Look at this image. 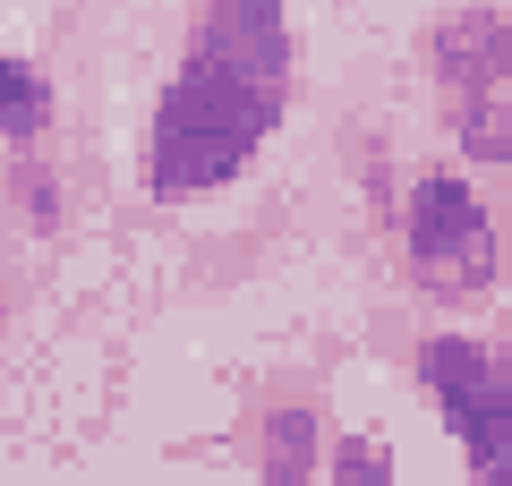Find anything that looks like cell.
<instances>
[{
	"instance_id": "cell-1",
	"label": "cell",
	"mask_w": 512,
	"mask_h": 486,
	"mask_svg": "<svg viewBox=\"0 0 512 486\" xmlns=\"http://www.w3.org/2000/svg\"><path fill=\"white\" fill-rule=\"evenodd\" d=\"M291 60L299 52L282 0H205L146 120V162H137L146 197L188 205L231 188L291 111Z\"/></svg>"
},
{
	"instance_id": "cell-2",
	"label": "cell",
	"mask_w": 512,
	"mask_h": 486,
	"mask_svg": "<svg viewBox=\"0 0 512 486\" xmlns=\"http://www.w3.org/2000/svg\"><path fill=\"white\" fill-rule=\"evenodd\" d=\"M402 256L436 299H478L504 273V231L461 171H419L402 197Z\"/></svg>"
},
{
	"instance_id": "cell-3",
	"label": "cell",
	"mask_w": 512,
	"mask_h": 486,
	"mask_svg": "<svg viewBox=\"0 0 512 486\" xmlns=\"http://www.w3.org/2000/svg\"><path fill=\"white\" fill-rule=\"evenodd\" d=\"M419 384L436 393L444 427L461 435L470 478L512 486V367H504V350L436 333V342H419Z\"/></svg>"
},
{
	"instance_id": "cell-4",
	"label": "cell",
	"mask_w": 512,
	"mask_h": 486,
	"mask_svg": "<svg viewBox=\"0 0 512 486\" xmlns=\"http://www.w3.org/2000/svg\"><path fill=\"white\" fill-rule=\"evenodd\" d=\"M427 60H436V77L453 94L495 86V77H512V18H495V9H453V18L436 26V43H427Z\"/></svg>"
},
{
	"instance_id": "cell-5",
	"label": "cell",
	"mask_w": 512,
	"mask_h": 486,
	"mask_svg": "<svg viewBox=\"0 0 512 486\" xmlns=\"http://www.w3.org/2000/svg\"><path fill=\"white\" fill-rule=\"evenodd\" d=\"M453 145H461V162H495V171L512 162V77L453 94Z\"/></svg>"
},
{
	"instance_id": "cell-6",
	"label": "cell",
	"mask_w": 512,
	"mask_h": 486,
	"mask_svg": "<svg viewBox=\"0 0 512 486\" xmlns=\"http://www.w3.org/2000/svg\"><path fill=\"white\" fill-rule=\"evenodd\" d=\"M43 128H52V77L35 69V60H18V52H0V137L18 145H35Z\"/></svg>"
},
{
	"instance_id": "cell-7",
	"label": "cell",
	"mask_w": 512,
	"mask_h": 486,
	"mask_svg": "<svg viewBox=\"0 0 512 486\" xmlns=\"http://www.w3.org/2000/svg\"><path fill=\"white\" fill-rule=\"evenodd\" d=\"M265 478H316V418L308 410H274L265 418Z\"/></svg>"
},
{
	"instance_id": "cell-8",
	"label": "cell",
	"mask_w": 512,
	"mask_h": 486,
	"mask_svg": "<svg viewBox=\"0 0 512 486\" xmlns=\"http://www.w3.org/2000/svg\"><path fill=\"white\" fill-rule=\"evenodd\" d=\"M18 205H26V222H35V231H60V188H52V171H43V162H18Z\"/></svg>"
},
{
	"instance_id": "cell-9",
	"label": "cell",
	"mask_w": 512,
	"mask_h": 486,
	"mask_svg": "<svg viewBox=\"0 0 512 486\" xmlns=\"http://www.w3.org/2000/svg\"><path fill=\"white\" fill-rule=\"evenodd\" d=\"M333 478H393V452H384V444H342V452H333Z\"/></svg>"
},
{
	"instance_id": "cell-10",
	"label": "cell",
	"mask_w": 512,
	"mask_h": 486,
	"mask_svg": "<svg viewBox=\"0 0 512 486\" xmlns=\"http://www.w3.org/2000/svg\"><path fill=\"white\" fill-rule=\"evenodd\" d=\"M0 324H9V307H0Z\"/></svg>"
}]
</instances>
